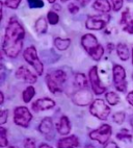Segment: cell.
<instances>
[{"label": "cell", "instance_id": "cell-1", "mask_svg": "<svg viewBox=\"0 0 133 148\" xmlns=\"http://www.w3.org/2000/svg\"><path fill=\"white\" fill-rule=\"evenodd\" d=\"M24 38L25 30L22 24L15 17L11 18L5 28V34L2 44L3 52L8 58H17L22 50Z\"/></svg>", "mask_w": 133, "mask_h": 148}, {"label": "cell", "instance_id": "cell-2", "mask_svg": "<svg viewBox=\"0 0 133 148\" xmlns=\"http://www.w3.org/2000/svg\"><path fill=\"white\" fill-rule=\"evenodd\" d=\"M81 44H82L84 50L90 54L93 60L100 61L104 54V49L98 43L97 38L92 34H86L81 38Z\"/></svg>", "mask_w": 133, "mask_h": 148}, {"label": "cell", "instance_id": "cell-3", "mask_svg": "<svg viewBox=\"0 0 133 148\" xmlns=\"http://www.w3.org/2000/svg\"><path fill=\"white\" fill-rule=\"evenodd\" d=\"M23 56H24L25 61L35 68L37 75H42L43 72H44V66H43L42 62L39 60L37 49L33 46H30V47L26 48L24 53H23Z\"/></svg>", "mask_w": 133, "mask_h": 148}, {"label": "cell", "instance_id": "cell-4", "mask_svg": "<svg viewBox=\"0 0 133 148\" xmlns=\"http://www.w3.org/2000/svg\"><path fill=\"white\" fill-rule=\"evenodd\" d=\"M90 112L93 116L100 120H106L110 114V108L102 99H96L90 106Z\"/></svg>", "mask_w": 133, "mask_h": 148}, {"label": "cell", "instance_id": "cell-5", "mask_svg": "<svg viewBox=\"0 0 133 148\" xmlns=\"http://www.w3.org/2000/svg\"><path fill=\"white\" fill-rule=\"evenodd\" d=\"M113 73V82L115 87L120 92H126L127 90V82H126V71L121 65L115 64L112 69Z\"/></svg>", "mask_w": 133, "mask_h": 148}, {"label": "cell", "instance_id": "cell-6", "mask_svg": "<svg viewBox=\"0 0 133 148\" xmlns=\"http://www.w3.org/2000/svg\"><path fill=\"white\" fill-rule=\"evenodd\" d=\"M109 20H110V16L107 14L91 16L88 17L86 22H85V26L90 30H100V29H103L106 26Z\"/></svg>", "mask_w": 133, "mask_h": 148}, {"label": "cell", "instance_id": "cell-7", "mask_svg": "<svg viewBox=\"0 0 133 148\" xmlns=\"http://www.w3.org/2000/svg\"><path fill=\"white\" fill-rule=\"evenodd\" d=\"M111 134H112L111 126L108 124H103L102 126L99 127V128L93 130L90 134V138H91L92 140L98 141L100 144H105L110 139Z\"/></svg>", "mask_w": 133, "mask_h": 148}, {"label": "cell", "instance_id": "cell-8", "mask_svg": "<svg viewBox=\"0 0 133 148\" xmlns=\"http://www.w3.org/2000/svg\"><path fill=\"white\" fill-rule=\"evenodd\" d=\"M31 119H32L31 113L25 106H18L15 110V113H14V121L19 126L27 127Z\"/></svg>", "mask_w": 133, "mask_h": 148}, {"label": "cell", "instance_id": "cell-9", "mask_svg": "<svg viewBox=\"0 0 133 148\" xmlns=\"http://www.w3.org/2000/svg\"><path fill=\"white\" fill-rule=\"evenodd\" d=\"M93 99V93H92L91 90H88V89L78 90L74 94V97H73V101L78 106H88V104H92Z\"/></svg>", "mask_w": 133, "mask_h": 148}, {"label": "cell", "instance_id": "cell-10", "mask_svg": "<svg viewBox=\"0 0 133 148\" xmlns=\"http://www.w3.org/2000/svg\"><path fill=\"white\" fill-rule=\"evenodd\" d=\"M90 82H91L92 89H93L94 93H95L96 95L103 94V93L106 91V88L102 85L101 80H100L97 66H94L93 68L90 70Z\"/></svg>", "mask_w": 133, "mask_h": 148}, {"label": "cell", "instance_id": "cell-11", "mask_svg": "<svg viewBox=\"0 0 133 148\" xmlns=\"http://www.w3.org/2000/svg\"><path fill=\"white\" fill-rule=\"evenodd\" d=\"M16 77L19 79L24 80L25 82H28V84H35L37 80V75H35L29 69L25 66H21L17 70Z\"/></svg>", "mask_w": 133, "mask_h": 148}, {"label": "cell", "instance_id": "cell-12", "mask_svg": "<svg viewBox=\"0 0 133 148\" xmlns=\"http://www.w3.org/2000/svg\"><path fill=\"white\" fill-rule=\"evenodd\" d=\"M39 130L47 139L53 138V123H52V120L48 117L44 118L41 122L40 126H39Z\"/></svg>", "mask_w": 133, "mask_h": 148}, {"label": "cell", "instance_id": "cell-13", "mask_svg": "<svg viewBox=\"0 0 133 148\" xmlns=\"http://www.w3.org/2000/svg\"><path fill=\"white\" fill-rule=\"evenodd\" d=\"M54 106H55V102H54L52 99L45 97V98H42V99H39V100L35 101V102L32 104V110L35 112L46 111V110L52 108Z\"/></svg>", "mask_w": 133, "mask_h": 148}, {"label": "cell", "instance_id": "cell-14", "mask_svg": "<svg viewBox=\"0 0 133 148\" xmlns=\"http://www.w3.org/2000/svg\"><path fill=\"white\" fill-rule=\"evenodd\" d=\"M121 23L123 25L124 32H127L128 34H133V17L130 15V12L128 8L125 12H123Z\"/></svg>", "mask_w": 133, "mask_h": 148}, {"label": "cell", "instance_id": "cell-15", "mask_svg": "<svg viewBox=\"0 0 133 148\" xmlns=\"http://www.w3.org/2000/svg\"><path fill=\"white\" fill-rule=\"evenodd\" d=\"M79 146V141L76 136H70V137L62 138L57 142L58 148H76Z\"/></svg>", "mask_w": 133, "mask_h": 148}, {"label": "cell", "instance_id": "cell-16", "mask_svg": "<svg viewBox=\"0 0 133 148\" xmlns=\"http://www.w3.org/2000/svg\"><path fill=\"white\" fill-rule=\"evenodd\" d=\"M71 130V124L70 120L66 116H62L59 120V123L57 124V132L59 135L66 136Z\"/></svg>", "mask_w": 133, "mask_h": 148}, {"label": "cell", "instance_id": "cell-17", "mask_svg": "<svg viewBox=\"0 0 133 148\" xmlns=\"http://www.w3.org/2000/svg\"><path fill=\"white\" fill-rule=\"evenodd\" d=\"M46 84L48 86L49 90L53 93V94H58V93H60L62 91L61 85L58 82H56L50 74H47V76H46Z\"/></svg>", "mask_w": 133, "mask_h": 148}, {"label": "cell", "instance_id": "cell-18", "mask_svg": "<svg viewBox=\"0 0 133 148\" xmlns=\"http://www.w3.org/2000/svg\"><path fill=\"white\" fill-rule=\"evenodd\" d=\"M93 8L101 13L108 14L111 10V6L108 0H96L93 4Z\"/></svg>", "mask_w": 133, "mask_h": 148}, {"label": "cell", "instance_id": "cell-19", "mask_svg": "<svg viewBox=\"0 0 133 148\" xmlns=\"http://www.w3.org/2000/svg\"><path fill=\"white\" fill-rule=\"evenodd\" d=\"M117 56H120L122 61H127L129 58V49H128L127 45L124 43H120L117 45Z\"/></svg>", "mask_w": 133, "mask_h": 148}, {"label": "cell", "instance_id": "cell-20", "mask_svg": "<svg viewBox=\"0 0 133 148\" xmlns=\"http://www.w3.org/2000/svg\"><path fill=\"white\" fill-rule=\"evenodd\" d=\"M75 85L79 88L80 90L81 89H88V78L83 73H77L76 76H75Z\"/></svg>", "mask_w": 133, "mask_h": 148}, {"label": "cell", "instance_id": "cell-21", "mask_svg": "<svg viewBox=\"0 0 133 148\" xmlns=\"http://www.w3.org/2000/svg\"><path fill=\"white\" fill-rule=\"evenodd\" d=\"M47 28H48V24H47V21L44 17H41L37 20L35 24V29L37 30V32L39 34H45L47 32Z\"/></svg>", "mask_w": 133, "mask_h": 148}, {"label": "cell", "instance_id": "cell-22", "mask_svg": "<svg viewBox=\"0 0 133 148\" xmlns=\"http://www.w3.org/2000/svg\"><path fill=\"white\" fill-rule=\"evenodd\" d=\"M71 44L70 39H62V38H56L54 40V45L58 50H66Z\"/></svg>", "mask_w": 133, "mask_h": 148}, {"label": "cell", "instance_id": "cell-23", "mask_svg": "<svg viewBox=\"0 0 133 148\" xmlns=\"http://www.w3.org/2000/svg\"><path fill=\"white\" fill-rule=\"evenodd\" d=\"M49 74L53 77L56 82H58L60 85H62L66 79V75L62 70H54L52 72H49Z\"/></svg>", "mask_w": 133, "mask_h": 148}, {"label": "cell", "instance_id": "cell-24", "mask_svg": "<svg viewBox=\"0 0 133 148\" xmlns=\"http://www.w3.org/2000/svg\"><path fill=\"white\" fill-rule=\"evenodd\" d=\"M35 88L31 87V86H29V87L26 88V89H25V91L23 92V101H24L25 103L30 102V100L33 98V96H35Z\"/></svg>", "mask_w": 133, "mask_h": 148}, {"label": "cell", "instance_id": "cell-25", "mask_svg": "<svg viewBox=\"0 0 133 148\" xmlns=\"http://www.w3.org/2000/svg\"><path fill=\"white\" fill-rule=\"evenodd\" d=\"M105 98H106L107 102H108L110 106H115V104L119 102V96H117L115 92H108V93H106Z\"/></svg>", "mask_w": 133, "mask_h": 148}, {"label": "cell", "instance_id": "cell-26", "mask_svg": "<svg viewBox=\"0 0 133 148\" xmlns=\"http://www.w3.org/2000/svg\"><path fill=\"white\" fill-rule=\"evenodd\" d=\"M47 18H48V22L51 25H55V24H57L59 22V16L54 11L48 12Z\"/></svg>", "mask_w": 133, "mask_h": 148}, {"label": "cell", "instance_id": "cell-27", "mask_svg": "<svg viewBox=\"0 0 133 148\" xmlns=\"http://www.w3.org/2000/svg\"><path fill=\"white\" fill-rule=\"evenodd\" d=\"M7 145V138H6V130L4 127L0 128V146L5 147Z\"/></svg>", "mask_w": 133, "mask_h": 148}, {"label": "cell", "instance_id": "cell-28", "mask_svg": "<svg viewBox=\"0 0 133 148\" xmlns=\"http://www.w3.org/2000/svg\"><path fill=\"white\" fill-rule=\"evenodd\" d=\"M117 139H120V140H122V141L126 140V139H128V140L130 141L131 138H132V136L129 134V132H128L127 130H121V132L117 135Z\"/></svg>", "mask_w": 133, "mask_h": 148}, {"label": "cell", "instance_id": "cell-29", "mask_svg": "<svg viewBox=\"0 0 133 148\" xmlns=\"http://www.w3.org/2000/svg\"><path fill=\"white\" fill-rule=\"evenodd\" d=\"M27 2L31 8H41L44 6L43 0H27Z\"/></svg>", "mask_w": 133, "mask_h": 148}, {"label": "cell", "instance_id": "cell-30", "mask_svg": "<svg viewBox=\"0 0 133 148\" xmlns=\"http://www.w3.org/2000/svg\"><path fill=\"white\" fill-rule=\"evenodd\" d=\"M125 113H123V112H117L113 115V120H115V123L117 124H122L124 120H125Z\"/></svg>", "mask_w": 133, "mask_h": 148}, {"label": "cell", "instance_id": "cell-31", "mask_svg": "<svg viewBox=\"0 0 133 148\" xmlns=\"http://www.w3.org/2000/svg\"><path fill=\"white\" fill-rule=\"evenodd\" d=\"M22 0H5V5L7 6L8 8H12V10H16L18 8L19 4L21 2Z\"/></svg>", "mask_w": 133, "mask_h": 148}, {"label": "cell", "instance_id": "cell-32", "mask_svg": "<svg viewBox=\"0 0 133 148\" xmlns=\"http://www.w3.org/2000/svg\"><path fill=\"white\" fill-rule=\"evenodd\" d=\"M111 2H112V10L115 12H119L123 8L124 0H111Z\"/></svg>", "mask_w": 133, "mask_h": 148}, {"label": "cell", "instance_id": "cell-33", "mask_svg": "<svg viewBox=\"0 0 133 148\" xmlns=\"http://www.w3.org/2000/svg\"><path fill=\"white\" fill-rule=\"evenodd\" d=\"M24 147L25 148H35V142L33 139L27 138L26 140L24 141Z\"/></svg>", "mask_w": 133, "mask_h": 148}, {"label": "cell", "instance_id": "cell-34", "mask_svg": "<svg viewBox=\"0 0 133 148\" xmlns=\"http://www.w3.org/2000/svg\"><path fill=\"white\" fill-rule=\"evenodd\" d=\"M7 117H8V111L3 110V111L1 112V115H0V124H4V123H6Z\"/></svg>", "mask_w": 133, "mask_h": 148}, {"label": "cell", "instance_id": "cell-35", "mask_svg": "<svg viewBox=\"0 0 133 148\" xmlns=\"http://www.w3.org/2000/svg\"><path fill=\"white\" fill-rule=\"evenodd\" d=\"M68 8H69L70 13L73 14V15H75V14H77L78 12H79V6L76 5L75 3H70L69 6H68Z\"/></svg>", "mask_w": 133, "mask_h": 148}, {"label": "cell", "instance_id": "cell-36", "mask_svg": "<svg viewBox=\"0 0 133 148\" xmlns=\"http://www.w3.org/2000/svg\"><path fill=\"white\" fill-rule=\"evenodd\" d=\"M127 101L129 103H130L131 106H133V91L130 93H128V95H127Z\"/></svg>", "mask_w": 133, "mask_h": 148}, {"label": "cell", "instance_id": "cell-37", "mask_svg": "<svg viewBox=\"0 0 133 148\" xmlns=\"http://www.w3.org/2000/svg\"><path fill=\"white\" fill-rule=\"evenodd\" d=\"M104 148H119V146H117L115 142H108Z\"/></svg>", "mask_w": 133, "mask_h": 148}, {"label": "cell", "instance_id": "cell-38", "mask_svg": "<svg viewBox=\"0 0 133 148\" xmlns=\"http://www.w3.org/2000/svg\"><path fill=\"white\" fill-rule=\"evenodd\" d=\"M76 1H77L81 6H85V5H88V2H90L91 0H76Z\"/></svg>", "mask_w": 133, "mask_h": 148}, {"label": "cell", "instance_id": "cell-39", "mask_svg": "<svg viewBox=\"0 0 133 148\" xmlns=\"http://www.w3.org/2000/svg\"><path fill=\"white\" fill-rule=\"evenodd\" d=\"M0 98H1V99H0V103L2 104V103H3V100H4V97H3V93H2V92H0Z\"/></svg>", "mask_w": 133, "mask_h": 148}, {"label": "cell", "instance_id": "cell-40", "mask_svg": "<svg viewBox=\"0 0 133 148\" xmlns=\"http://www.w3.org/2000/svg\"><path fill=\"white\" fill-rule=\"evenodd\" d=\"M40 148H52V147L49 146V145H47V144H41Z\"/></svg>", "mask_w": 133, "mask_h": 148}, {"label": "cell", "instance_id": "cell-41", "mask_svg": "<svg viewBox=\"0 0 133 148\" xmlns=\"http://www.w3.org/2000/svg\"><path fill=\"white\" fill-rule=\"evenodd\" d=\"M55 1H56V0H48V2H49V3H54Z\"/></svg>", "mask_w": 133, "mask_h": 148}, {"label": "cell", "instance_id": "cell-42", "mask_svg": "<svg viewBox=\"0 0 133 148\" xmlns=\"http://www.w3.org/2000/svg\"><path fill=\"white\" fill-rule=\"evenodd\" d=\"M85 148H95V147H94V146H92V145H88Z\"/></svg>", "mask_w": 133, "mask_h": 148}, {"label": "cell", "instance_id": "cell-43", "mask_svg": "<svg viewBox=\"0 0 133 148\" xmlns=\"http://www.w3.org/2000/svg\"><path fill=\"white\" fill-rule=\"evenodd\" d=\"M131 126H132V130H133V118L131 119Z\"/></svg>", "mask_w": 133, "mask_h": 148}, {"label": "cell", "instance_id": "cell-44", "mask_svg": "<svg viewBox=\"0 0 133 148\" xmlns=\"http://www.w3.org/2000/svg\"><path fill=\"white\" fill-rule=\"evenodd\" d=\"M68 0H61V2H66Z\"/></svg>", "mask_w": 133, "mask_h": 148}, {"label": "cell", "instance_id": "cell-45", "mask_svg": "<svg viewBox=\"0 0 133 148\" xmlns=\"http://www.w3.org/2000/svg\"><path fill=\"white\" fill-rule=\"evenodd\" d=\"M132 64H133V50H132Z\"/></svg>", "mask_w": 133, "mask_h": 148}, {"label": "cell", "instance_id": "cell-46", "mask_svg": "<svg viewBox=\"0 0 133 148\" xmlns=\"http://www.w3.org/2000/svg\"><path fill=\"white\" fill-rule=\"evenodd\" d=\"M132 79H133V73H132Z\"/></svg>", "mask_w": 133, "mask_h": 148}]
</instances>
